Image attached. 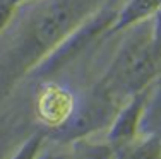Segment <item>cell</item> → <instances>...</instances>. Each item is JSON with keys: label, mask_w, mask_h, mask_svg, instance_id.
I'll return each mask as SVG.
<instances>
[{"label": "cell", "mask_w": 161, "mask_h": 159, "mask_svg": "<svg viewBox=\"0 0 161 159\" xmlns=\"http://www.w3.org/2000/svg\"><path fill=\"white\" fill-rule=\"evenodd\" d=\"M153 17V16H151ZM151 17L130 26V33L115 53L101 87L115 101L146 89L161 70V56L153 41Z\"/></svg>", "instance_id": "obj_1"}, {"label": "cell", "mask_w": 161, "mask_h": 159, "mask_svg": "<svg viewBox=\"0 0 161 159\" xmlns=\"http://www.w3.org/2000/svg\"><path fill=\"white\" fill-rule=\"evenodd\" d=\"M159 7H161V0H129L117 12L110 29L120 31V29L130 28V26L144 21V19L154 16V12Z\"/></svg>", "instance_id": "obj_2"}, {"label": "cell", "mask_w": 161, "mask_h": 159, "mask_svg": "<svg viewBox=\"0 0 161 159\" xmlns=\"http://www.w3.org/2000/svg\"><path fill=\"white\" fill-rule=\"evenodd\" d=\"M151 28H153V41H154L156 51L161 56V7L151 17Z\"/></svg>", "instance_id": "obj_3"}]
</instances>
